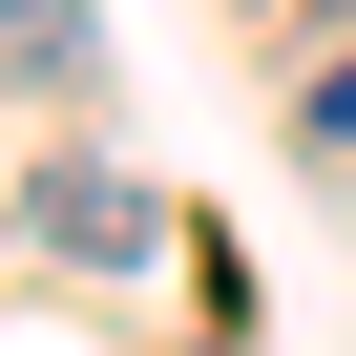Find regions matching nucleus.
I'll use <instances>...</instances> for the list:
<instances>
[{"mask_svg": "<svg viewBox=\"0 0 356 356\" xmlns=\"http://www.w3.org/2000/svg\"><path fill=\"white\" fill-rule=\"evenodd\" d=\"M22 210H42V252H84V273H126V252H147V189H126V168H42Z\"/></svg>", "mask_w": 356, "mask_h": 356, "instance_id": "obj_1", "label": "nucleus"}, {"mask_svg": "<svg viewBox=\"0 0 356 356\" xmlns=\"http://www.w3.org/2000/svg\"><path fill=\"white\" fill-rule=\"evenodd\" d=\"M314 126H335V147H356V63H335V105H314Z\"/></svg>", "mask_w": 356, "mask_h": 356, "instance_id": "obj_2", "label": "nucleus"}]
</instances>
